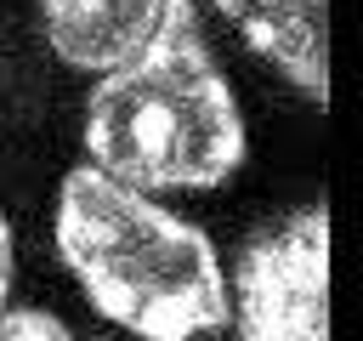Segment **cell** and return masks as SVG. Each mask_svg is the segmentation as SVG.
Returning a JSON list of instances; mask_svg holds the SVG:
<instances>
[{
  "label": "cell",
  "mask_w": 363,
  "mask_h": 341,
  "mask_svg": "<svg viewBox=\"0 0 363 341\" xmlns=\"http://www.w3.org/2000/svg\"><path fill=\"white\" fill-rule=\"evenodd\" d=\"M85 153L130 188H216L244 165V119L193 0H159L147 34L102 68Z\"/></svg>",
  "instance_id": "obj_1"
},
{
  "label": "cell",
  "mask_w": 363,
  "mask_h": 341,
  "mask_svg": "<svg viewBox=\"0 0 363 341\" xmlns=\"http://www.w3.org/2000/svg\"><path fill=\"white\" fill-rule=\"evenodd\" d=\"M57 256L102 318L147 341H187L233 318L216 244L102 165L62 176Z\"/></svg>",
  "instance_id": "obj_2"
},
{
  "label": "cell",
  "mask_w": 363,
  "mask_h": 341,
  "mask_svg": "<svg viewBox=\"0 0 363 341\" xmlns=\"http://www.w3.org/2000/svg\"><path fill=\"white\" fill-rule=\"evenodd\" d=\"M233 324L250 341L329 335V210H295L255 233L233 267Z\"/></svg>",
  "instance_id": "obj_3"
},
{
  "label": "cell",
  "mask_w": 363,
  "mask_h": 341,
  "mask_svg": "<svg viewBox=\"0 0 363 341\" xmlns=\"http://www.w3.org/2000/svg\"><path fill=\"white\" fill-rule=\"evenodd\" d=\"M221 17L318 108L329 102V0H216Z\"/></svg>",
  "instance_id": "obj_4"
},
{
  "label": "cell",
  "mask_w": 363,
  "mask_h": 341,
  "mask_svg": "<svg viewBox=\"0 0 363 341\" xmlns=\"http://www.w3.org/2000/svg\"><path fill=\"white\" fill-rule=\"evenodd\" d=\"M45 40L62 63L74 68H108L119 63L153 23L159 0H34Z\"/></svg>",
  "instance_id": "obj_5"
},
{
  "label": "cell",
  "mask_w": 363,
  "mask_h": 341,
  "mask_svg": "<svg viewBox=\"0 0 363 341\" xmlns=\"http://www.w3.org/2000/svg\"><path fill=\"white\" fill-rule=\"evenodd\" d=\"M11 335H23V341H62L68 324L51 318V313H34V307H17V313L0 307V341H11Z\"/></svg>",
  "instance_id": "obj_6"
},
{
  "label": "cell",
  "mask_w": 363,
  "mask_h": 341,
  "mask_svg": "<svg viewBox=\"0 0 363 341\" xmlns=\"http://www.w3.org/2000/svg\"><path fill=\"white\" fill-rule=\"evenodd\" d=\"M6 290H11V227L0 216V307H6Z\"/></svg>",
  "instance_id": "obj_7"
}]
</instances>
